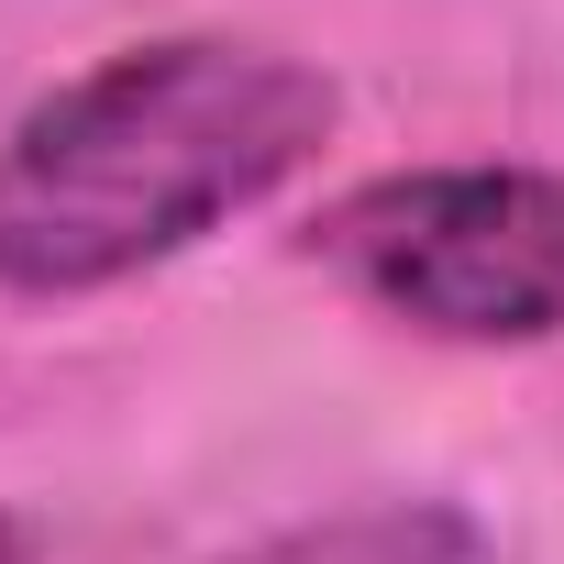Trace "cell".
<instances>
[{
    "label": "cell",
    "instance_id": "cell-1",
    "mask_svg": "<svg viewBox=\"0 0 564 564\" xmlns=\"http://www.w3.org/2000/svg\"><path fill=\"white\" fill-rule=\"evenodd\" d=\"M344 122V89L254 34H155L56 78L0 133V289L100 300L265 210Z\"/></svg>",
    "mask_w": 564,
    "mask_h": 564
},
{
    "label": "cell",
    "instance_id": "cell-2",
    "mask_svg": "<svg viewBox=\"0 0 564 564\" xmlns=\"http://www.w3.org/2000/svg\"><path fill=\"white\" fill-rule=\"evenodd\" d=\"M311 254L432 344L564 333V166H399L322 210Z\"/></svg>",
    "mask_w": 564,
    "mask_h": 564
},
{
    "label": "cell",
    "instance_id": "cell-3",
    "mask_svg": "<svg viewBox=\"0 0 564 564\" xmlns=\"http://www.w3.org/2000/svg\"><path fill=\"white\" fill-rule=\"evenodd\" d=\"M254 564H487V542L443 509H355L333 531H289L265 542Z\"/></svg>",
    "mask_w": 564,
    "mask_h": 564
},
{
    "label": "cell",
    "instance_id": "cell-4",
    "mask_svg": "<svg viewBox=\"0 0 564 564\" xmlns=\"http://www.w3.org/2000/svg\"><path fill=\"white\" fill-rule=\"evenodd\" d=\"M0 564H45V553H34V531H23V520H0Z\"/></svg>",
    "mask_w": 564,
    "mask_h": 564
}]
</instances>
